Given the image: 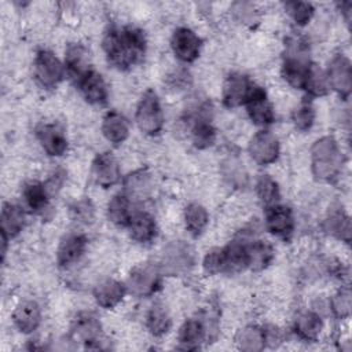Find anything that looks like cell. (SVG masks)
<instances>
[{
  "label": "cell",
  "mask_w": 352,
  "mask_h": 352,
  "mask_svg": "<svg viewBox=\"0 0 352 352\" xmlns=\"http://www.w3.org/2000/svg\"><path fill=\"white\" fill-rule=\"evenodd\" d=\"M144 33L132 26L110 28L102 40L107 60L120 70H126L142 60L146 52Z\"/></svg>",
  "instance_id": "obj_1"
},
{
  "label": "cell",
  "mask_w": 352,
  "mask_h": 352,
  "mask_svg": "<svg viewBox=\"0 0 352 352\" xmlns=\"http://www.w3.org/2000/svg\"><path fill=\"white\" fill-rule=\"evenodd\" d=\"M342 165V151L334 138L323 136L315 140L311 147V168L316 179L324 182L337 179Z\"/></svg>",
  "instance_id": "obj_2"
},
{
  "label": "cell",
  "mask_w": 352,
  "mask_h": 352,
  "mask_svg": "<svg viewBox=\"0 0 352 352\" xmlns=\"http://www.w3.org/2000/svg\"><path fill=\"white\" fill-rule=\"evenodd\" d=\"M307 52L308 45L301 38L289 40L280 73L285 81L297 89H304L307 74L311 66Z\"/></svg>",
  "instance_id": "obj_3"
},
{
  "label": "cell",
  "mask_w": 352,
  "mask_h": 352,
  "mask_svg": "<svg viewBox=\"0 0 352 352\" xmlns=\"http://www.w3.org/2000/svg\"><path fill=\"white\" fill-rule=\"evenodd\" d=\"M195 263L192 248L184 241L169 242L160 257L158 268L162 275L179 276L188 272Z\"/></svg>",
  "instance_id": "obj_4"
},
{
  "label": "cell",
  "mask_w": 352,
  "mask_h": 352,
  "mask_svg": "<svg viewBox=\"0 0 352 352\" xmlns=\"http://www.w3.org/2000/svg\"><path fill=\"white\" fill-rule=\"evenodd\" d=\"M135 122L140 132L148 136H155L164 126V111L157 94L153 89H147L136 107Z\"/></svg>",
  "instance_id": "obj_5"
},
{
  "label": "cell",
  "mask_w": 352,
  "mask_h": 352,
  "mask_svg": "<svg viewBox=\"0 0 352 352\" xmlns=\"http://www.w3.org/2000/svg\"><path fill=\"white\" fill-rule=\"evenodd\" d=\"M161 271L158 264L142 263L132 268L125 282L128 293L136 297L153 296L161 287Z\"/></svg>",
  "instance_id": "obj_6"
},
{
  "label": "cell",
  "mask_w": 352,
  "mask_h": 352,
  "mask_svg": "<svg viewBox=\"0 0 352 352\" xmlns=\"http://www.w3.org/2000/svg\"><path fill=\"white\" fill-rule=\"evenodd\" d=\"M33 73L36 81L45 89L55 88L65 77V65L54 52L40 50L33 62Z\"/></svg>",
  "instance_id": "obj_7"
},
{
  "label": "cell",
  "mask_w": 352,
  "mask_h": 352,
  "mask_svg": "<svg viewBox=\"0 0 352 352\" xmlns=\"http://www.w3.org/2000/svg\"><path fill=\"white\" fill-rule=\"evenodd\" d=\"M248 151L256 164L270 165L279 157V142L272 132L261 129L249 140Z\"/></svg>",
  "instance_id": "obj_8"
},
{
  "label": "cell",
  "mask_w": 352,
  "mask_h": 352,
  "mask_svg": "<svg viewBox=\"0 0 352 352\" xmlns=\"http://www.w3.org/2000/svg\"><path fill=\"white\" fill-rule=\"evenodd\" d=\"M102 326L99 319L91 312H80L72 323L70 336L74 341H81L85 344V348L99 349L100 345Z\"/></svg>",
  "instance_id": "obj_9"
},
{
  "label": "cell",
  "mask_w": 352,
  "mask_h": 352,
  "mask_svg": "<svg viewBox=\"0 0 352 352\" xmlns=\"http://www.w3.org/2000/svg\"><path fill=\"white\" fill-rule=\"evenodd\" d=\"M329 87H331L342 99L351 95L352 89V65L351 60L342 55L337 54L329 63L326 72Z\"/></svg>",
  "instance_id": "obj_10"
},
{
  "label": "cell",
  "mask_w": 352,
  "mask_h": 352,
  "mask_svg": "<svg viewBox=\"0 0 352 352\" xmlns=\"http://www.w3.org/2000/svg\"><path fill=\"white\" fill-rule=\"evenodd\" d=\"M253 82L246 74L231 73L224 80L221 99L223 104L228 109H234L246 103L249 94L253 88Z\"/></svg>",
  "instance_id": "obj_11"
},
{
  "label": "cell",
  "mask_w": 352,
  "mask_h": 352,
  "mask_svg": "<svg viewBox=\"0 0 352 352\" xmlns=\"http://www.w3.org/2000/svg\"><path fill=\"white\" fill-rule=\"evenodd\" d=\"M201 45V38L188 28H177L170 38V47L175 56L184 63H191L199 56Z\"/></svg>",
  "instance_id": "obj_12"
},
{
  "label": "cell",
  "mask_w": 352,
  "mask_h": 352,
  "mask_svg": "<svg viewBox=\"0 0 352 352\" xmlns=\"http://www.w3.org/2000/svg\"><path fill=\"white\" fill-rule=\"evenodd\" d=\"M245 106H246L248 116L253 124L258 126H267L274 122L275 114H274L272 106L267 98L265 91L261 87L256 84L253 85Z\"/></svg>",
  "instance_id": "obj_13"
},
{
  "label": "cell",
  "mask_w": 352,
  "mask_h": 352,
  "mask_svg": "<svg viewBox=\"0 0 352 352\" xmlns=\"http://www.w3.org/2000/svg\"><path fill=\"white\" fill-rule=\"evenodd\" d=\"M265 228L278 238L289 239L294 231L292 209L280 204L265 208Z\"/></svg>",
  "instance_id": "obj_14"
},
{
  "label": "cell",
  "mask_w": 352,
  "mask_h": 352,
  "mask_svg": "<svg viewBox=\"0 0 352 352\" xmlns=\"http://www.w3.org/2000/svg\"><path fill=\"white\" fill-rule=\"evenodd\" d=\"M65 72L77 85L91 70L89 54L82 44H70L65 51Z\"/></svg>",
  "instance_id": "obj_15"
},
{
  "label": "cell",
  "mask_w": 352,
  "mask_h": 352,
  "mask_svg": "<svg viewBox=\"0 0 352 352\" xmlns=\"http://www.w3.org/2000/svg\"><path fill=\"white\" fill-rule=\"evenodd\" d=\"M92 175L95 182L103 188L117 184L121 179V172L116 157L110 151L99 153L92 161Z\"/></svg>",
  "instance_id": "obj_16"
},
{
  "label": "cell",
  "mask_w": 352,
  "mask_h": 352,
  "mask_svg": "<svg viewBox=\"0 0 352 352\" xmlns=\"http://www.w3.org/2000/svg\"><path fill=\"white\" fill-rule=\"evenodd\" d=\"M36 138L41 148L51 157H60L67 150V139L56 124H40L36 128Z\"/></svg>",
  "instance_id": "obj_17"
},
{
  "label": "cell",
  "mask_w": 352,
  "mask_h": 352,
  "mask_svg": "<svg viewBox=\"0 0 352 352\" xmlns=\"http://www.w3.org/2000/svg\"><path fill=\"white\" fill-rule=\"evenodd\" d=\"M87 249V238L81 234H69L62 238L56 249V263L60 268L76 264Z\"/></svg>",
  "instance_id": "obj_18"
},
{
  "label": "cell",
  "mask_w": 352,
  "mask_h": 352,
  "mask_svg": "<svg viewBox=\"0 0 352 352\" xmlns=\"http://www.w3.org/2000/svg\"><path fill=\"white\" fill-rule=\"evenodd\" d=\"M41 322V308L34 300L19 302L12 312V323L23 334L33 333Z\"/></svg>",
  "instance_id": "obj_19"
},
{
  "label": "cell",
  "mask_w": 352,
  "mask_h": 352,
  "mask_svg": "<svg viewBox=\"0 0 352 352\" xmlns=\"http://www.w3.org/2000/svg\"><path fill=\"white\" fill-rule=\"evenodd\" d=\"M128 293L125 283L116 279H104L94 289V298L96 304L104 309H111L118 305Z\"/></svg>",
  "instance_id": "obj_20"
},
{
  "label": "cell",
  "mask_w": 352,
  "mask_h": 352,
  "mask_svg": "<svg viewBox=\"0 0 352 352\" xmlns=\"http://www.w3.org/2000/svg\"><path fill=\"white\" fill-rule=\"evenodd\" d=\"M206 340V327L205 322L201 318H190L187 319L177 334L179 348L184 351L198 349L201 342Z\"/></svg>",
  "instance_id": "obj_21"
},
{
  "label": "cell",
  "mask_w": 352,
  "mask_h": 352,
  "mask_svg": "<svg viewBox=\"0 0 352 352\" xmlns=\"http://www.w3.org/2000/svg\"><path fill=\"white\" fill-rule=\"evenodd\" d=\"M274 256V248L267 241H246V268L252 271H263L271 264Z\"/></svg>",
  "instance_id": "obj_22"
},
{
  "label": "cell",
  "mask_w": 352,
  "mask_h": 352,
  "mask_svg": "<svg viewBox=\"0 0 352 352\" xmlns=\"http://www.w3.org/2000/svg\"><path fill=\"white\" fill-rule=\"evenodd\" d=\"M81 95L91 104H104L107 102V85L96 70H91L78 84Z\"/></svg>",
  "instance_id": "obj_23"
},
{
  "label": "cell",
  "mask_w": 352,
  "mask_h": 352,
  "mask_svg": "<svg viewBox=\"0 0 352 352\" xmlns=\"http://www.w3.org/2000/svg\"><path fill=\"white\" fill-rule=\"evenodd\" d=\"M323 329V320L314 311H300L293 320V331L302 341L318 340Z\"/></svg>",
  "instance_id": "obj_24"
},
{
  "label": "cell",
  "mask_w": 352,
  "mask_h": 352,
  "mask_svg": "<svg viewBox=\"0 0 352 352\" xmlns=\"http://www.w3.org/2000/svg\"><path fill=\"white\" fill-rule=\"evenodd\" d=\"M246 238H236L221 248L223 272L235 274L246 268Z\"/></svg>",
  "instance_id": "obj_25"
},
{
  "label": "cell",
  "mask_w": 352,
  "mask_h": 352,
  "mask_svg": "<svg viewBox=\"0 0 352 352\" xmlns=\"http://www.w3.org/2000/svg\"><path fill=\"white\" fill-rule=\"evenodd\" d=\"M25 210L22 206L6 202L1 208L0 223H1V234L8 239L18 236L25 227Z\"/></svg>",
  "instance_id": "obj_26"
},
{
  "label": "cell",
  "mask_w": 352,
  "mask_h": 352,
  "mask_svg": "<svg viewBox=\"0 0 352 352\" xmlns=\"http://www.w3.org/2000/svg\"><path fill=\"white\" fill-rule=\"evenodd\" d=\"M126 227L129 230L132 239H135L139 243H148L157 236L155 220L147 212L133 213Z\"/></svg>",
  "instance_id": "obj_27"
},
{
  "label": "cell",
  "mask_w": 352,
  "mask_h": 352,
  "mask_svg": "<svg viewBox=\"0 0 352 352\" xmlns=\"http://www.w3.org/2000/svg\"><path fill=\"white\" fill-rule=\"evenodd\" d=\"M102 133L113 144L125 142L129 135V125L126 118L118 111H109L102 121Z\"/></svg>",
  "instance_id": "obj_28"
},
{
  "label": "cell",
  "mask_w": 352,
  "mask_h": 352,
  "mask_svg": "<svg viewBox=\"0 0 352 352\" xmlns=\"http://www.w3.org/2000/svg\"><path fill=\"white\" fill-rule=\"evenodd\" d=\"M205 107H201V111H199L198 117L194 118V124L191 128L192 144L199 150L208 148V147L213 146V143L216 142V129L212 125L208 116H205L202 113Z\"/></svg>",
  "instance_id": "obj_29"
},
{
  "label": "cell",
  "mask_w": 352,
  "mask_h": 352,
  "mask_svg": "<svg viewBox=\"0 0 352 352\" xmlns=\"http://www.w3.org/2000/svg\"><path fill=\"white\" fill-rule=\"evenodd\" d=\"M151 190V173L147 169H138L124 179V191L131 198L143 199Z\"/></svg>",
  "instance_id": "obj_30"
},
{
  "label": "cell",
  "mask_w": 352,
  "mask_h": 352,
  "mask_svg": "<svg viewBox=\"0 0 352 352\" xmlns=\"http://www.w3.org/2000/svg\"><path fill=\"white\" fill-rule=\"evenodd\" d=\"M22 198H23L26 208L30 212L38 213L47 208L48 199H50V192L44 183L29 182L25 184V187L22 190Z\"/></svg>",
  "instance_id": "obj_31"
},
{
  "label": "cell",
  "mask_w": 352,
  "mask_h": 352,
  "mask_svg": "<svg viewBox=\"0 0 352 352\" xmlns=\"http://www.w3.org/2000/svg\"><path fill=\"white\" fill-rule=\"evenodd\" d=\"M146 326L154 337H162L169 331L172 326V319L164 304L155 302L150 307L146 315Z\"/></svg>",
  "instance_id": "obj_32"
},
{
  "label": "cell",
  "mask_w": 352,
  "mask_h": 352,
  "mask_svg": "<svg viewBox=\"0 0 352 352\" xmlns=\"http://www.w3.org/2000/svg\"><path fill=\"white\" fill-rule=\"evenodd\" d=\"M131 199L125 192L113 195L107 204V219L117 227H126L131 220Z\"/></svg>",
  "instance_id": "obj_33"
},
{
  "label": "cell",
  "mask_w": 352,
  "mask_h": 352,
  "mask_svg": "<svg viewBox=\"0 0 352 352\" xmlns=\"http://www.w3.org/2000/svg\"><path fill=\"white\" fill-rule=\"evenodd\" d=\"M236 346L245 352H258L265 348L263 327L256 324H248L241 329L235 338Z\"/></svg>",
  "instance_id": "obj_34"
},
{
  "label": "cell",
  "mask_w": 352,
  "mask_h": 352,
  "mask_svg": "<svg viewBox=\"0 0 352 352\" xmlns=\"http://www.w3.org/2000/svg\"><path fill=\"white\" fill-rule=\"evenodd\" d=\"M183 219H184L186 230L192 236L201 235L209 223L208 210L201 204H197V202H191L186 206Z\"/></svg>",
  "instance_id": "obj_35"
},
{
  "label": "cell",
  "mask_w": 352,
  "mask_h": 352,
  "mask_svg": "<svg viewBox=\"0 0 352 352\" xmlns=\"http://www.w3.org/2000/svg\"><path fill=\"white\" fill-rule=\"evenodd\" d=\"M324 230L336 236L337 239H341L346 243L351 241V234H352V226H351V219L349 216L341 210H333L324 220Z\"/></svg>",
  "instance_id": "obj_36"
},
{
  "label": "cell",
  "mask_w": 352,
  "mask_h": 352,
  "mask_svg": "<svg viewBox=\"0 0 352 352\" xmlns=\"http://www.w3.org/2000/svg\"><path fill=\"white\" fill-rule=\"evenodd\" d=\"M256 194L260 202L265 206H274L279 204L280 190L278 183L270 175H260L256 182Z\"/></svg>",
  "instance_id": "obj_37"
},
{
  "label": "cell",
  "mask_w": 352,
  "mask_h": 352,
  "mask_svg": "<svg viewBox=\"0 0 352 352\" xmlns=\"http://www.w3.org/2000/svg\"><path fill=\"white\" fill-rule=\"evenodd\" d=\"M329 88L326 72L318 65L311 63L304 84V91L311 96H324L329 92Z\"/></svg>",
  "instance_id": "obj_38"
},
{
  "label": "cell",
  "mask_w": 352,
  "mask_h": 352,
  "mask_svg": "<svg viewBox=\"0 0 352 352\" xmlns=\"http://www.w3.org/2000/svg\"><path fill=\"white\" fill-rule=\"evenodd\" d=\"M330 311L337 319H345L352 311V296L349 287H341L330 298Z\"/></svg>",
  "instance_id": "obj_39"
},
{
  "label": "cell",
  "mask_w": 352,
  "mask_h": 352,
  "mask_svg": "<svg viewBox=\"0 0 352 352\" xmlns=\"http://www.w3.org/2000/svg\"><path fill=\"white\" fill-rule=\"evenodd\" d=\"M286 12L290 15V18L298 25L304 26L307 25L311 18L314 16V6L307 1H286L285 4Z\"/></svg>",
  "instance_id": "obj_40"
},
{
  "label": "cell",
  "mask_w": 352,
  "mask_h": 352,
  "mask_svg": "<svg viewBox=\"0 0 352 352\" xmlns=\"http://www.w3.org/2000/svg\"><path fill=\"white\" fill-rule=\"evenodd\" d=\"M292 120H293L294 126L298 131H308L314 125V121H315V110H314L311 102H308V100L301 102L293 111Z\"/></svg>",
  "instance_id": "obj_41"
},
{
  "label": "cell",
  "mask_w": 352,
  "mask_h": 352,
  "mask_svg": "<svg viewBox=\"0 0 352 352\" xmlns=\"http://www.w3.org/2000/svg\"><path fill=\"white\" fill-rule=\"evenodd\" d=\"M72 216L77 223L81 224H91L94 221V216H95V210H94V205L91 204V201L88 199H81L77 201L72 208H70Z\"/></svg>",
  "instance_id": "obj_42"
},
{
  "label": "cell",
  "mask_w": 352,
  "mask_h": 352,
  "mask_svg": "<svg viewBox=\"0 0 352 352\" xmlns=\"http://www.w3.org/2000/svg\"><path fill=\"white\" fill-rule=\"evenodd\" d=\"M232 11L236 16V19L245 25L253 26L258 22V11L254 8L250 3H235L232 6Z\"/></svg>",
  "instance_id": "obj_43"
},
{
  "label": "cell",
  "mask_w": 352,
  "mask_h": 352,
  "mask_svg": "<svg viewBox=\"0 0 352 352\" xmlns=\"http://www.w3.org/2000/svg\"><path fill=\"white\" fill-rule=\"evenodd\" d=\"M202 268L208 275H216L223 272V254L221 248L209 250L202 261Z\"/></svg>",
  "instance_id": "obj_44"
},
{
  "label": "cell",
  "mask_w": 352,
  "mask_h": 352,
  "mask_svg": "<svg viewBox=\"0 0 352 352\" xmlns=\"http://www.w3.org/2000/svg\"><path fill=\"white\" fill-rule=\"evenodd\" d=\"M263 334H264V342L265 346L270 348H276L283 342V333L282 330L275 326V324H267L263 327Z\"/></svg>",
  "instance_id": "obj_45"
}]
</instances>
